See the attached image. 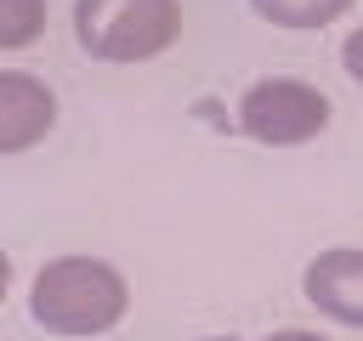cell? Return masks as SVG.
<instances>
[{"mask_svg":"<svg viewBox=\"0 0 363 341\" xmlns=\"http://www.w3.org/2000/svg\"><path fill=\"white\" fill-rule=\"evenodd\" d=\"M130 313V284L113 261L102 256H51L34 284H28V318L45 335L62 341H85V335H108L119 318Z\"/></svg>","mask_w":363,"mask_h":341,"instance_id":"obj_1","label":"cell"},{"mask_svg":"<svg viewBox=\"0 0 363 341\" xmlns=\"http://www.w3.org/2000/svg\"><path fill=\"white\" fill-rule=\"evenodd\" d=\"M74 40L91 63H153L182 40V0H74Z\"/></svg>","mask_w":363,"mask_h":341,"instance_id":"obj_2","label":"cell"},{"mask_svg":"<svg viewBox=\"0 0 363 341\" xmlns=\"http://www.w3.org/2000/svg\"><path fill=\"white\" fill-rule=\"evenodd\" d=\"M329 119H335L329 97H323L318 85L295 80V74H267V80H255V85L238 97V108H233V125H238L250 142H261V148H306V142H318V136L329 131Z\"/></svg>","mask_w":363,"mask_h":341,"instance_id":"obj_3","label":"cell"},{"mask_svg":"<svg viewBox=\"0 0 363 341\" xmlns=\"http://www.w3.org/2000/svg\"><path fill=\"white\" fill-rule=\"evenodd\" d=\"M57 131V91L40 74L0 68V159L28 153Z\"/></svg>","mask_w":363,"mask_h":341,"instance_id":"obj_4","label":"cell"},{"mask_svg":"<svg viewBox=\"0 0 363 341\" xmlns=\"http://www.w3.org/2000/svg\"><path fill=\"white\" fill-rule=\"evenodd\" d=\"M301 296L340 330H363V250L335 244L318 250L301 273Z\"/></svg>","mask_w":363,"mask_h":341,"instance_id":"obj_5","label":"cell"},{"mask_svg":"<svg viewBox=\"0 0 363 341\" xmlns=\"http://www.w3.org/2000/svg\"><path fill=\"white\" fill-rule=\"evenodd\" d=\"M250 6H255V17L272 23V28H329V23H340L357 0H250Z\"/></svg>","mask_w":363,"mask_h":341,"instance_id":"obj_6","label":"cell"},{"mask_svg":"<svg viewBox=\"0 0 363 341\" xmlns=\"http://www.w3.org/2000/svg\"><path fill=\"white\" fill-rule=\"evenodd\" d=\"M45 34V0H0V51H28Z\"/></svg>","mask_w":363,"mask_h":341,"instance_id":"obj_7","label":"cell"},{"mask_svg":"<svg viewBox=\"0 0 363 341\" xmlns=\"http://www.w3.org/2000/svg\"><path fill=\"white\" fill-rule=\"evenodd\" d=\"M340 68H346V74L363 85V23H357V28L340 40Z\"/></svg>","mask_w":363,"mask_h":341,"instance_id":"obj_8","label":"cell"},{"mask_svg":"<svg viewBox=\"0 0 363 341\" xmlns=\"http://www.w3.org/2000/svg\"><path fill=\"white\" fill-rule=\"evenodd\" d=\"M261 341H329L323 330H301V324H289V330H272V335H261Z\"/></svg>","mask_w":363,"mask_h":341,"instance_id":"obj_9","label":"cell"},{"mask_svg":"<svg viewBox=\"0 0 363 341\" xmlns=\"http://www.w3.org/2000/svg\"><path fill=\"white\" fill-rule=\"evenodd\" d=\"M6 296H11V256L0 250V301H6Z\"/></svg>","mask_w":363,"mask_h":341,"instance_id":"obj_10","label":"cell"}]
</instances>
